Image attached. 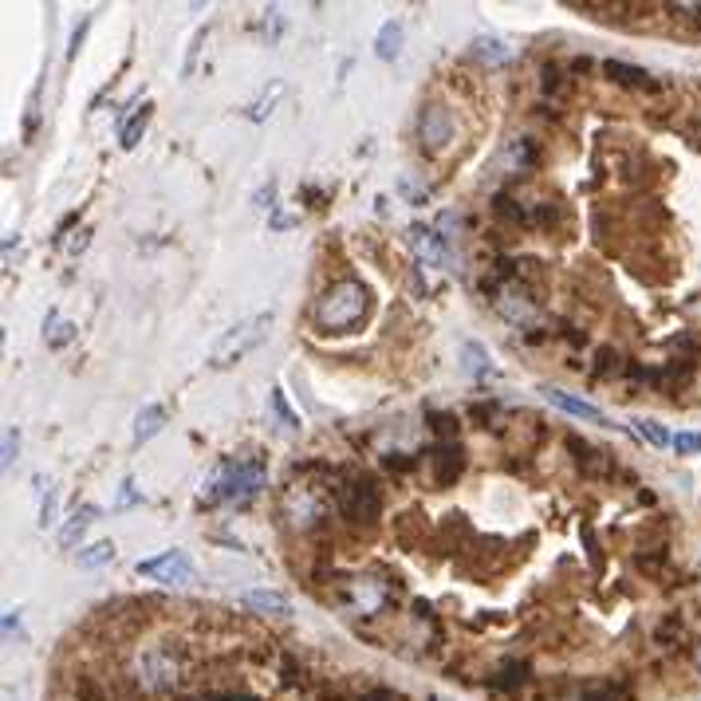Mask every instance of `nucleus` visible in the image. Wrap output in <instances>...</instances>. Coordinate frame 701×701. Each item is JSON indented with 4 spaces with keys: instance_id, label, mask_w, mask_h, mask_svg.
Listing matches in <instances>:
<instances>
[{
    "instance_id": "f3484780",
    "label": "nucleus",
    "mask_w": 701,
    "mask_h": 701,
    "mask_svg": "<svg viewBox=\"0 0 701 701\" xmlns=\"http://www.w3.org/2000/svg\"><path fill=\"white\" fill-rule=\"evenodd\" d=\"M473 56H477L481 64L501 67V64H509V60H512V48L501 40V36H477V40H473Z\"/></svg>"
},
{
    "instance_id": "2eb2a0df",
    "label": "nucleus",
    "mask_w": 701,
    "mask_h": 701,
    "mask_svg": "<svg viewBox=\"0 0 701 701\" xmlns=\"http://www.w3.org/2000/svg\"><path fill=\"white\" fill-rule=\"evenodd\" d=\"M245 607L256 611V615H276V619H284L292 607H288V599L280 595V591H268V587H253V591H245Z\"/></svg>"
},
{
    "instance_id": "c756f323",
    "label": "nucleus",
    "mask_w": 701,
    "mask_h": 701,
    "mask_svg": "<svg viewBox=\"0 0 701 701\" xmlns=\"http://www.w3.org/2000/svg\"><path fill=\"white\" fill-rule=\"evenodd\" d=\"M579 701H619V694H615V686H607V682H591V686L579 694Z\"/></svg>"
},
{
    "instance_id": "6ab92c4d",
    "label": "nucleus",
    "mask_w": 701,
    "mask_h": 701,
    "mask_svg": "<svg viewBox=\"0 0 701 701\" xmlns=\"http://www.w3.org/2000/svg\"><path fill=\"white\" fill-rule=\"evenodd\" d=\"M150 111H154V103H142V111H134L127 123H123V130H119V146L123 150H134L142 142V134L150 127Z\"/></svg>"
},
{
    "instance_id": "c85d7f7f",
    "label": "nucleus",
    "mask_w": 701,
    "mask_h": 701,
    "mask_svg": "<svg viewBox=\"0 0 701 701\" xmlns=\"http://www.w3.org/2000/svg\"><path fill=\"white\" fill-rule=\"evenodd\" d=\"M493 209H497V217H505V221H524V209H520L512 197H505V193L493 197Z\"/></svg>"
},
{
    "instance_id": "a211bd4d",
    "label": "nucleus",
    "mask_w": 701,
    "mask_h": 701,
    "mask_svg": "<svg viewBox=\"0 0 701 701\" xmlns=\"http://www.w3.org/2000/svg\"><path fill=\"white\" fill-rule=\"evenodd\" d=\"M603 75L615 79L619 87H650V83H654L650 71H642V67H635V64H623V60H607V64H603Z\"/></svg>"
},
{
    "instance_id": "393cba45",
    "label": "nucleus",
    "mask_w": 701,
    "mask_h": 701,
    "mask_svg": "<svg viewBox=\"0 0 701 701\" xmlns=\"http://www.w3.org/2000/svg\"><path fill=\"white\" fill-rule=\"evenodd\" d=\"M44 331H48V343H52V347H64V343L75 339V323H64L56 312L44 319Z\"/></svg>"
},
{
    "instance_id": "a18cd8bd",
    "label": "nucleus",
    "mask_w": 701,
    "mask_h": 701,
    "mask_svg": "<svg viewBox=\"0 0 701 701\" xmlns=\"http://www.w3.org/2000/svg\"><path fill=\"white\" fill-rule=\"evenodd\" d=\"M434 701H442V698H434Z\"/></svg>"
},
{
    "instance_id": "bb28decb",
    "label": "nucleus",
    "mask_w": 701,
    "mask_h": 701,
    "mask_svg": "<svg viewBox=\"0 0 701 701\" xmlns=\"http://www.w3.org/2000/svg\"><path fill=\"white\" fill-rule=\"evenodd\" d=\"M568 449H572L575 461H579L587 473H599V469H603V465H599V453L587 446V442H579V438H568Z\"/></svg>"
},
{
    "instance_id": "412c9836",
    "label": "nucleus",
    "mask_w": 701,
    "mask_h": 701,
    "mask_svg": "<svg viewBox=\"0 0 701 701\" xmlns=\"http://www.w3.org/2000/svg\"><path fill=\"white\" fill-rule=\"evenodd\" d=\"M99 516V509L95 505H83V509H75L71 512V520L64 524V532H60V548H75V540L87 532V524Z\"/></svg>"
},
{
    "instance_id": "473e14b6",
    "label": "nucleus",
    "mask_w": 701,
    "mask_h": 701,
    "mask_svg": "<svg viewBox=\"0 0 701 701\" xmlns=\"http://www.w3.org/2000/svg\"><path fill=\"white\" fill-rule=\"evenodd\" d=\"M16 449H20V438H16V426H8L4 430V469H12V461H16Z\"/></svg>"
},
{
    "instance_id": "f03ea898",
    "label": "nucleus",
    "mask_w": 701,
    "mask_h": 701,
    "mask_svg": "<svg viewBox=\"0 0 701 701\" xmlns=\"http://www.w3.org/2000/svg\"><path fill=\"white\" fill-rule=\"evenodd\" d=\"M264 481H268V469H264V461L253 457V461H229L213 481H209V493H205V501L209 505H217V501H237V505H245V501H253L256 493L264 489Z\"/></svg>"
},
{
    "instance_id": "f257e3e1",
    "label": "nucleus",
    "mask_w": 701,
    "mask_h": 701,
    "mask_svg": "<svg viewBox=\"0 0 701 701\" xmlns=\"http://www.w3.org/2000/svg\"><path fill=\"white\" fill-rule=\"evenodd\" d=\"M371 312V288L363 280H335L331 288H323L316 300V323L331 335H343L351 327H359Z\"/></svg>"
},
{
    "instance_id": "4c0bfd02",
    "label": "nucleus",
    "mask_w": 701,
    "mask_h": 701,
    "mask_svg": "<svg viewBox=\"0 0 701 701\" xmlns=\"http://www.w3.org/2000/svg\"><path fill=\"white\" fill-rule=\"evenodd\" d=\"M134 501H142V493L134 489V481H123V485H119V501H115V505H119V509H130Z\"/></svg>"
},
{
    "instance_id": "72a5a7b5",
    "label": "nucleus",
    "mask_w": 701,
    "mask_h": 701,
    "mask_svg": "<svg viewBox=\"0 0 701 701\" xmlns=\"http://www.w3.org/2000/svg\"><path fill=\"white\" fill-rule=\"evenodd\" d=\"M280 91H284V83H272V91H268V95L256 103L253 111H249V119H264V115H268V107L276 103V95H280Z\"/></svg>"
},
{
    "instance_id": "a878e982",
    "label": "nucleus",
    "mask_w": 701,
    "mask_h": 701,
    "mask_svg": "<svg viewBox=\"0 0 701 701\" xmlns=\"http://www.w3.org/2000/svg\"><path fill=\"white\" fill-rule=\"evenodd\" d=\"M524 674H528V666H520V662H505L501 674L493 678V686H497V690H516V686L524 682Z\"/></svg>"
},
{
    "instance_id": "37998d69",
    "label": "nucleus",
    "mask_w": 701,
    "mask_h": 701,
    "mask_svg": "<svg viewBox=\"0 0 701 701\" xmlns=\"http://www.w3.org/2000/svg\"><path fill=\"white\" fill-rule=\"evenodd\" d=\"M201 701H256V698H249V694H209V698Z\"/></svg>"
},
{
    "instance_id": "4be33fe9",
    "label": "nucleus",
    "mask_w": 701,
    "mask_h": 701,
    "mask_svg": "<svg viewBox=\"0 0 701 701\" xmlns=\"http://www.w3.org/2000/svg\"><path fill=\"white\" fill-rule=\"evenodd\" d=\"M375 52H379V60H398V52H402V24L398 20H386L383 28H379Z\"/></svg>"
},
{
    "instance_id": "20e7f679",
    "label": "nucleus",
    "mask_w": 701,
    "mask_h": 701,
    "mask_svg": "<svg viewBox=\"0 0 701 701\" xmlns=\"http://www.w3.org/2000/svg\"><path fill=\"white\" fill-rule=\"evenodd\" d=\"M178 678H182V666L166 646H146L134 654V682L146 694H166L178 686Z\"/></svg>"
},
{
    "instance_id": "4468645a",
    "label": "nucleus",
    "mask_w": 701,
    "mask_h": 701,
    "mask_svg": "<svg viewBox=\"0 0 701 701\" xmlns=\"http://www.w3.org/2000/svg\"><path fill=\"white\" fill-rule=\"evenodd\" d=\"M351 603H355V611L375 615V611H383V607H386V587L379 583V579L359 575V579L351 583Z\"/></svg>"
},
{
    "instance_id": "f704fd0d",
    "label": "nucleus",
    "mask_w": 701,
    "mask_h": 701,
    "mask_svg": "<svg viewBox=\"0 0 701 701\" xmlns=\"http://www.w3.org/2000/svg\"><path fill=\"white\" fill-rule=\"evenodd\" d=\"M674 449H678L682 457H690V453H701V434H678V438H674Z\"/></svg>"
},
{
    "instance_id": "6e6552de",
    "label": "nucleus",
    "mask_w": 701,
    "mask_h": 701,
    "mask_svg": "<svg viewBox=\"0 0 701 701\" xmlns=\"http://www.w3.org/2000/svg\"><path fill=\"white\" fill-rule=\"evenodd\" d=\"M138 575H146V579H158V583H170V587H190L193 583V564L186 552H178V548H170V552H162V556H154V560H142Z\"/></svg>"
},
{
    "instance_id": "5701e85b",
    "label": "nucleus",
    "mask_w": 701,
    "mask_h": 701,
    "mask_svg": "<svg viewBox=\"0 0 701 701\" xmlns=\"http://www.w3.org/2000/svg\"><path fill=\"white\" fill-rule=\"evenodd\" d=\"M631 426H635V434H638V438H642V442H650V446H654V449L674 446V438H670V434H666V430H662V426H658L654 418H635Z\"/></svg>"
},
{
    "instance_id": "cd10ccee",
    "label": "nucleus",
    "mask_w": 701,
    "mask_h": 701,
    "mask_svg": "<svg viewBox=\"0 0 701 701\" xmlns=\"http://www.w3.org/2000/svg\"><path fill=\"white\" fill-rule=\"evenodd\" d=\"M272 406H276V414L284 418V426H288V430H300V418L292 414V406H288V398H284V390H280V386L272 390Z\"/></svg>"
},
{
    "instance_id": "1a4fd4ad",
    "label": "nucleus",
    "mask_w": 701,
    "mask_h": 701,
    "mask_svg": "<svg viewBox=\"0 0 701 701\" xmlns=\"http://www.w3.org/2000/svg\"><path fill=\"white\" fill-rule=\"evenodd\" d=\"M493 308H497V316L509 319L512 327H532V323L540 319L536 300H532V296H528V288H520V284L493 288Z\"/></svg>"
},
{
    "instance_id": "c9c22d12",
    "label": "nucleus",
    "mask_w": 701,
    "mask_h": 701,
    "mask_svg": "<svg viewBox=\"0 0 701 701\" xmlns=\"http://www.w3.org/2000/svg\"><path fill=\"white\" fill-rule=\"evenodd\" d=\"M540 75H544V91H564V71L556 64H548Z\"/></svg>"
},
{
    "instance_id": "79ce46f5",
    "label": "nucleus",
    "mask_w": 701,
    "mask_h": 701,
    "mask_svg": "<svg viewBox=\"0 0 701 701\" xmlns=\"http://www.w3.org/2000/svg\"><path fill=\"white\" fill-rule=\"evenodd\" d=\"M363 701H402L394 690H371V694H363Z\"/></svg>"
},
{
    "instance_id": "39448f33",
    "label": "nucleus",
    "mask_w": 701,
    "mask_h": 701,
    "mask_svg": "<svg viewBox=\"0 0 701 701\" xmlns=\"http://www.w3.org/2000/svg\"><path fill=\"white\" fill-rule=\"evenodd\" d=\"M280 520L288 528H296V532H312V528H319V520H323V501H319L308 485H292L280 497Z\"/></svg>"
},
{
    "instance_id": "aec40b11",
    "label": "nucleus",
    "mask_w": 701,
    "mask_h": 701,
    "mask_svg": "<svg viewBox=\"0 0 701 701\" xmlns=\"http://www.w3.org/2000/svg\"><path fill=\"white\" fill-rule=\"evenodd\" d=\"M162 426H166V410H162V406H146V410L134 418V442H138V446L150 442Z\"/></svg>"
},
{
    "instance_id": "7ed1b4c3",
    "label": "nucleus",
    "mask_w": 701,
    "mask_h": 701,
    "mask_svg": "<svg viewBox=\"0 0 701 701\" xmlns=\"http://www.w3.org/2000/svg\"><path fill=\"white\" fill-rule=\"evenodd\" d=\"M268 327H272V312H260V316L237 323L233 331H225V335H221V343H217V347H213V355H209V367L225 371V367L241 363V359L253 351L256 343L268 335Z\"/></svg>"
},
{
    "instance_id": "c03bdc74",
    "label": "nucleus",
    "mask_w": 701,
    "mask_h": 701,
    "mask_svg": "<svg viewBox=\"0 0 701 701\" xmlns=\"http://www.w3.org/2000/svg\"><path fill=\"white\" fill-rule=\"evenodd\" d=\"M698 666H701V646H698Z\"/></svg>"
},
{
    "instance_id": "9b49d317",
    "label": "nucleus",
    "mask_w": 701,
    "mask_h": 701,
    "mask_svg": "<svg viewBox=\"0 0 701 701\" xmlns=\"http://www.w3.org/2000/svg\"><path fill=\"white\" fill-rule=\"evenodd\" d=\"M430 469H434V481L449 489V485H457V477L465 473V449L457 446V442H438L434 446V457H430Z\"/></svg>"
},
{
    "instance_id": "9d476101",
    "label": "nucleus",
    "mask_w": 701,
    "mask_h": 701,
    "mask_svg": "<svg viewBox=\"0 0 701 701\" xmlns=\"http://www.w3.org/2000/svg\"><path fill=\"white\" fill-rule=\"evenodd\" d=\"M410 249L418 253V260L422 264H434V268H453V249H449V241L438 233V229H422V225H414L410 229Z\"/></svg>"
},
{
    "instance_id": "e433bc0d",
    "label": "nucleus",
    "mask_w": 701,
    "mask_h": 701,
    "mask_svg": "<svg viewBox=\"0 0 701 701\" xmlns=\"http://www.w3.org/2000/svg\"><path fill=\"white\" fill-rule=\"evenodd\" d=\"M457 229H461V217H457V213H442V217H438V233H442L446 241L457 237Z\"/></svg>"
},
{
    "instance_id": "f8f14e48",
    "label": "nucleus",
    "mask_w": 701,
    "mask_h": 701,
    "mask_svg": "<svg viewBox=\"0 0 701 701\" xmlns=\"http://www.w3.org/2000/svg\"><path fill=\"white\" fill-rule=\"evenodd\" d=\"M544 398L552 402V406H560L564 414H572L579 422H591V426H607V414L599 410V406H591V402H583V398H575L568 390H560V386H544Z\"/></svg>"
},
{
    "instance_id": "b1692460",
    "label": "nucleus",
    "mask_w": 701,
    "mask_h": 701,
    "mask_svg": "<svg viewBox=\"0 0 701 701\" xmlns=\"http://www.w3.org/2000/svg\"><path fill=\"white\" fill-rule=\"evenodd\" d=\"M115 560V544L111 540H99V544H91L87 552H79V568H103V564H111Z\"/></svg>"
},
{
    "instance_id": "0eeeda50",
    "label": "nucleus",
    "mask_w": 701,
    "mask_h": 701,
    "mask_svg": "<svg viewBox=\"0 0 701 701\" xmlns=\"http://www.w3.org/2000/svg\"><path fill=\"white\" fill-rule=\"evenodd\" d=\"M453 111L442 107V103H426L422 107V115H418V142L430 150V154H442L449 150V142H453Z\"/></svg>"
},
{
    "instance_id": "ddd939ff",
    "label": "nucleus",
    "mask_w": 701,
    "mask_h": 701,
    "mask_svg": "<svg viewBox=\"0 0 701 701\" xmlns=\"http://www.w3.org/2000/svg\"><path fill=\"white\" fill-rule=\"evenodd\" d=\"M532 166H536V142L532 138H512L509 146L501 150V158H497V170H505L509 178L528 174Z\"/></svg>"
},
{
    "instance_id": "58836bf2",
    "label": "nucleus",
    "mask_w": 701,
    "mask_h": 701,
    "mask_svg": "<svg viewBox=\"0 0 701 701\" xmlns=\"http://www.w3.org/2000/svg\"><path fill=\"white\" fill-rule=\"evenodd\" d=\"M611 367H619V355H615V351H611V347H603V351H599V371H603V375H607V371H611Z\"/></svg>"
},
{
    "instance_id": "dca6fc26",
    "label": "nucleus",
    "mask_w": 701,
    "mask_h": 701,
    "mask_svg": "<svg viewBox=\"0 0 701 701\" xmlns=\"http://www.w3.org/2000/svg\"><path fill=\"white\" fill-rule=\"evenodd\" d=\"M461 367H465L469 379H489L497 371L493 359H489V351L481 343H461Z\"/></svg>"
},
{
    "instance_id": "ea45409f",
    "label": "nucleus",
    "mask_w": 701,
    "mask_h": 701,
    "mask_svg": "<svg viewBox=\"0 0 701 701\" xmlns=\"http://www.w3.org/2000/svg\"><path fill=\"white\" fill-rule=\"evenodd\" d=\"M79 698H83V701H103V694H99V686H95V682H87V678H83V682H79Z\"/></svg>"
},
{
    "instance_id": "2f4dec72",
    "label": "nucleus",
    "mask_w": 701,
    "mask_h": 701,
    "mask_svg": "<svg viewBox=\"0 0 701 701\" xmlns=\"http://www.w3.org/2000/svg\"><path fill=\"white\" fill-rule=\"evenodd\" d=\"M56 512H60V497H56V489H48V497H44V505H40V524H44V528L56 524Z\"/></svg>"
},
{
    "instance_id": "a19ab883",
    "label": "nucleus",
    "mask_w": 701,
    "mask_h": 701,
    "mask_svg": "<svg viewBox=\"0 0 701 701\" xmlns=\"http://www.w3.org/2000/svg\"><path fill=\"white\" fill-rule=\"evenodd\" d=\"M410 465H414V461H410L406 453H390V457H386V469H398V473H402V469H410Z\"/></svg>"
},
{
    "instance_id": "423d86ee",
    "label": "nucleus",
    "mask_w": 701,
    "mask_h": 701,
    "mask_svg": "<svg viewBox=\"0 0 701 701\" xmlns=\"http://www.w3.org/2000/svg\"><path fill=\"white\" fill-rule=\"evenodd\" d=\"M339 512L351 524H375L383 516V497L375 489V481H351L339 489Z\"/></svg>"
},
{
    "instance_id": "7c9ffc66",
    "label": "nucleus",
    "mask_w": 701,
    "mask_h": 701,
    "mask_svg": "<svg viewBox=\"0 0 701 701\" xmlns=\"http://www.w3.org/2000/svg\"><path fill=\"white\" fill-rule=\"evenodd\" d=\"M426 418L434 422V430H438V434H442L446 442H449V438H453V434H457V418H453V414H442V410H430Z\"/></svg>"
}]
</instances>
